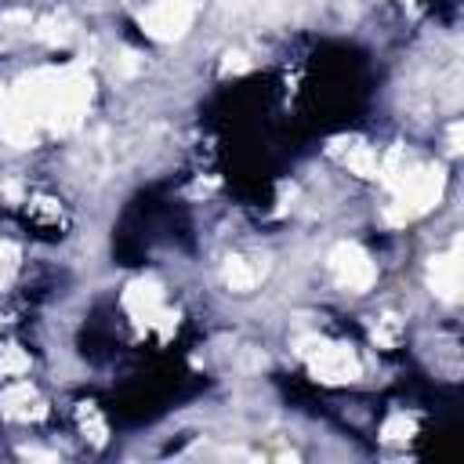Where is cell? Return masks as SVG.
Instances as JSON below:
<instances>
[{"mask_svg":"<svg viewBox=\"0 0 464 464\" xmlns=\"http://www.w3.org/2000/svg\"><path fill=\"white\" fill-rule=\"evenodd\" d=\"M4 102H7V91H4V87H0V109H4Z\"/></svg>","mask_w":464,"mask_h":464,"instance_id":"cell-13","label":"cell"},{"mask_svg":"<svg viewBox=\"0 0 464 464\" xmlns=\"http://www.w3.org/2000/svg\"><path fill=\"white\" fill-rule=\"evenodd\" d=\"M370 337L381 344V348H395L399 341H402V319L399 315H377L373 319V326H370Z\"/></svg>","mask_w":464,"mask_h":464,"instance_id":"cell-9","label":"cell"},{"mask_svg":"<svg viewBox=\"0 0 464 464\" xmlns=\"http://www.w3.org/2000/svg\"><path fill=\"white\" fill-rule=\"evenodd\" d=\"M76 420H80V428L91 435V442H105V420L98 417V410L91 406V402H80V410H76Z\"/></svg>","mask_w":464,"mask_h":464,"instance_id":"cell-11","label":"cell"},{"mask_svg":"<svg viewBox=\"0 0 464 464\" xmlns=\"http://www.w3.org/2000/svg\"><path fill=\"white\" fill-rule=\"evenodd\" d=\"M225 283H228L232 290L246 294V290H254V283H257V268H254L246 257H228V261H225Z\"/></svg>","mask_w":464,"mask_h":464,"instance_id":"cell-8","label":"cell"},{"mask_svg":"<svg viewBox=\"0 0 464 464\" xmlns=\"http://www.w3.org/2000/svg\"><path fill=\"white\" fill-rule=\"evenodd\" d=\"M123 308L130 312L134 323L141 326H152L163 312V290L156 279H134L127 290H123Z\"/></svg>","mask_w":464,"mask_h":464,"instance_id":"cell-4","label":"cell"},{"mask_svg":"<svg viewBox=\"0 0 464 464\" xmlns=\"http://www.w3.org/2000/svg\"><path fill=\"white\" fill-rule=\"evenodd\" d=\"M428 286L442 301H457L460 297V254H457V246L431 257V265H428Z\"/></svg>","mask_w":464,"mask_h":464,"instance_id":"cell-6","label":"cell"},{"mask_svg":"<svg viewBox=\"0 0 464 464\" xmlns=\"http://www.w3.org/2000/svg\"><path fill=\"white\" fill-rule=\"evenodd\" d=\"M0 410H4V417H11V420H36V417L47 413V410H44V399L36 395V388H33L29 381H18V377L0 392Z\"/></svg>","mask_w":464,"mask_h":464,"instance_id":"cell-5","label":"cell"},{"mask_svg":"<svg viewBox=\"0 0 464 464\" xmlns=\"http://www.w3.org/2000/svg\"><path fill=\"white\" fill-rule=\"evenodd\" d=\"M417 431V420L413 417H406V413H392L388 420H384V428H381V435L388 439V442H399V439H410Z\"/></svg>","mask_w":464,"mask_h":464,"instance_id":"cell-12","label":"cell"},{"mask_svg":"<svg viewBox=\"0 0 464 464\" xmlns=\"http://www.w3.org/2000/svg\"><path fill=\"white\" fill-rule=\"evenodd\" d=\"M301 344H304L301 355L308 359L312 377L323 384H352L362 373V362L348 344H334V341H319V337H304Z\"/></svg>","mask_w":464,"mask_h":464,"instance_id":"cell-1","label":"cell"},{"mask_svg":"<svg viewBox=\"0 0 464 464\" xmlns=\"http://www.w3.org/2000/svg\"><path fill=\"white\" fill-rule=\"evenodd\" d=\"M196 7H199V0H152L149 11L141 14V29H145L152 40H160V44L178 40V36H185V29L192 25Z\"/></svg>","mask_w":464,"mask_h":464,"instance_id":"cell-2","label":"cell"},{"mask_svg":"<svg viewBox=\"0 0 464 464\" xmlns=\"http://www.w3.org/2000/svg\"><path fill=\"white\" fill-rule=\"evenodd\" d=\"M330 272L352 294H366L373 286V279H377V268H373L370 254L362 246H355V243H337L330 250Z\"/></svg>","mask_w":464,"mask_h":464,"instance_id":"cell-3","label":"cell"},{"mask_svg":"<svg viewBox=\"0 0 464 464\" xmlns=\"http://www.w3.org/2000/svg\"><path fill=\"white\" fill-rule=\"evenodd\" d=\"M25 370H29V355H25L18 344H7V348H0V377L14 381V377H22Z\"/></svg>","mask_w":464,"mask_h":464,"instance_id":"cell-10","label":"cell"},{"mask_svg":"<svg viewBox=\"0 0 464 464\" xmlns=\"http://www.w3.org/2000/svg\"><path fill=\"white\" fill-rule=\"evenodd\" d=\"M344 167L355 170L359 178H377V167H381V152L373 145H362V141H348V149L341 152Z\"/></svg>","mask_w":464,"mask_h":464,"instance_id":"cell-7","label":"cell"}]
</instances>
